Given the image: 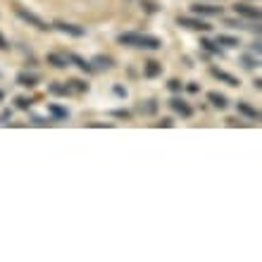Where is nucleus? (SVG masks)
<instances>
[{
  "label": "nucleus",
  "mask_w": 262,
  "mask_h": 262,
  "mask_svg": "<svg viewBox=\"0 0 262 262\" xmlns=\"http://www.w3.org/2000/svg\"><path fill=\"white\" fill-rule=\"evenodd\" d=\"M143 74H145V79H155V76L162 74V64H160L158 60H145Z\"/></svg>",
  "instance_id": "9b49d317"
},
{
  "label": "nucleus",
  "mask_w": 262,
  "mask_h": 262,
  "mask_svg": "<svg viewBox=\"0 0 262 262\" xmlns=\"http://www.w3.org/2000/svg\"><path fill=\"white\" fill-rule=\"evenodd\" d=\"M38 81H41V76L38 74H27V72L17 74V83H19V86H27V89H34Z\"/></svg>",
  "instance_id": "f8f14e48"
},
{
  "label": "nucleus",
  "mask_w": 262,
  "mask_h": 262,
  "mask_svg": "<svg viewBox=\"0 0 262 262\" xmlns=\"http://www.w3.org/2000/svg\"><path fill=\"white\" fill-rule=\"evenodd\" d=\"M210 74L214 76V79H220L222 83H227V86H241V81H238V76H234V74H229V72H224V69H220V67H212L210 69Z\"/></svg>",
  "instance_id": "39448f33"
},
{
  "label": "nucleus",
  "mask_w": 262,
  "mask_h": 262,
  "mask_svg": "<svg viewBox=\"0 0 262 262\" xmlns=\"http://www.w3.org/2000/svg\"><path fill=\"white\" fill-rule=\"evenodd\" d=\"M10 48V43H7V38L3 34H0V50H7Z\"/></svg>",
  "instance_id": "bb28decb"
},
{
  "label": "nucleus",
  "mask_w": 262,
  "mask_h": 262,
  "mask_svg": "<svg viewBox=\"0 0 262 262\" xmlns=\"http://www.w3.org/2000/svg\"><path fill=\"white\" fill-rule=\"evenodd\" d=\"M14 12H17V17L19 19H24L27 24H31V27H36V29H43V31H48L50 29V24L48 21H43L38 14H34L31 10H27V7H21V5H14Z\"/></svg>",
  "instance_id": "f03ea898"
},
{
  "label": "nucleus",
  "mask_w": 262,
  "mask_h": 262,
  "mask_svg": "<svg viewBox=\"0 0 262 262\" xmlns=\"http://www.w3.org/2000/svg\"><path fill=\"white\" fill-rule=\"evenodd\" d=\"M224 24H227V27H243V24H241V19H227V21H224Z\"/></svg>",
  "instance_id": "cd10ccee"
},
{
  "label": "nucleus",
  "mask_w": 262,
  "mask_h": 262,
  "mask_svg": "<svg viewBox=\"0 0 262 262\" xmlns=\"http://www.w3.org/2000/svg\"><path fill=\"white\" fill-rule=\"evenodd\" d=\"M224 10H222L220 5H203V3H198V5H193V14H205V17H214V14H222Z\"/></svg>",
  "instance_id": "9d476101"
},
{
  "label": "nucleus",
  "mask_w": 262,
  "mask_h": 262,
  "mask_svg": "<svg viewBox=\"0 0 262 262\" xmlns=\"http://www.w3.org/2000/svg\"><path fill=\"white\" fill-rule=\"evenodd\" d=\"M110 117H122V119H129L131 112L129 110H110Z\"/></svg>",
  "instance_id": "5701e85b"
},
{
  "label": "nucleus",
  "mask_w": 262,
  "mask_h": 262,
  "mask_svg": "<svg viewBox=\"0 0 262 262\" xmlns=\"http://www.w3.org/2000/svg\"><path fill=\"white\" fill-rule=\"evenodd\" d=\"M31 103H34L31 98H24V96L14 98V107H19V110H29V107H31Z\"/></svg>",
  "instance_id": "412c9836"
},
{
  "label": "nucleus",
  "mask_w": 262,
  "mask_h": 262,
  "mask_svg": "<svg viewBox=\"0 0 262 262\" xmlns=\"http://www.w3.org/2000/svg\"><path fill=\"white\" fill-rule=\"evenodd\" d=\"M207 100H210V105L217 107V110H227L229 107V98L224 96V93H217V91H210V93H207Z\"/></svg>",
  "instance_id": "6e6552de"
},
{
  "label": "nucleus",
  "mask_w": 262,
  "mask_h": 262,
  "mask_svg": "<svg viewBox=\"0 0 262 262\" xmlns=\"http://www.w3.org/2000/svg\"><path fill=\"white\" fill-rule=\"evenodd\" d=\"M236 107H238V112H241V115H246L248 119H260V112H257L253 105L246 103V100H241V103L236 105Z\"/></svg>",
  "instance_id": "4468645a"
},
{
  "label": "nucleus",
  "mask_w": 262,
  "mask_h": 262,
  "mask_svg": "<svg viewBox=\"0 0 262 262\" xmlns=\"http://www.w3.org/2000/svg\"><path fill=\"white\" fill-rule=\"evenodd\" d=\"M50 93H57V96H67V93H72V91H69V86H60V83H50Z\"/></svg>",
  "instance_id": "4be33fe9"
},
{
  "label": "nucleus",
  "mask_w": 262,
  "mask_h": 262,
  "mask_svg": "<svg viewBox=\"0 0 262 262\" xmlns=\"http://www.w3.org/2000/svg\"><path fill=\"white\" fill-rule=\"evenodd\" d=\"M188 91H191V93H198L200 86H198V83H188Z\"/></svg>",
  "instance_id": "c85d7f7f"
},
{
  "label": "nucleus",
  "mask_w": 262,
  "mask_h": 262,
  "mask_svg": "<svg viewBox=\"0 0 262 262\" xmlns=\"http://www.w3.org/2000/svg\"><path fill=\"white\" fill-rule=\"evenodd\" d=\"M48 62L57 69H67L69 67V60L62 55V53H48Z\"/></svg>",
  "instance_id": "ddd939ff"
},
{
  "label": "nucleus",
  "mask_w": 262,
  "mask_h": 262,
  "mask_svg": "<svg viewBox=\"0 0 262 262\" xmlns=\"http://www.w3.org/2000/svg\"><path fill=\"white\" fill-rule=\"evenodd\" d=\"M172 124H174L172 119H162V122H160V126H172Z\"/></svg>",
  "instance_id": "c756f323"
},
{
  "label": "nucleus",
  "mask_w": 262,
  "mask_h": 262,
  "mask_svg": "<svg viewBox=\"0 0 262 262\" xmlns=\"http://www.w3.org/2000/svg\"><path fill=\"white\" fill-rule=\"evenodd\" d=\"M112 91H115V93H117V96L126 98V89H124V86H115V89H112Z\"/></svg>",
  "instance_id": "a878e982"
},
{
  "label": "nucleus",
  "mask_w": 262,
  "mask_h": 262,
  "mask_svg": "<svg viewBox=\"0 0 262 262\" xmlns=\"http://www.w3.org/2000/svg\"><path fill=\"white\" fill-rule=\"evenodd\" d=\"M91 67H93V72H96V69H100V72H107V69L115 67V60H112L110 55H96V57H93V64H91Z\"/></svg>",
  "instance_id": "1a4fd4ad"
},
{
  "label": "nucleus",
  "mask_w": 262,
  "mask_h": 262,
  "mask_svg": "<svg viewBox=\"0 0 262 262\" xmlns=\"http://www.w3.org/2000/svg\"><path fill=\"white\" fill-rule=\"evenodd\" d=\"M167 86H169V91H181V81H179V79H172Z\"/></svg>",
  "instance_id": "b1692460"
},
{
  "label": "nucleus",
  "mask_w": 262,
  "mask_h": 262,
  "mask_svg": "<svg viewBox=\"0 0 262 262\" xmlns=\"http://www.w3.org/2000/svg\"><path fill=\"white\" fill-rule=\"evenodd\" d=\"M48 110H50V115H53L55 119H62V122H64V119H69V110H67V107H62V105L50 103Z\"/></svg>",
  "instance_id": "2eb2a0df"
},
{
  "label": "nucleus",
  "mask_w": 262,
  "mask_h": 262,
  "mask_svg": "<svg viewBox=\"0 0 262 262\" xmlns=\"http://www.w3.org/2000/svg\"><path fill=\"white\" fill-rule=\"evenodd\" d=\"M55 29L57 31H62V34H67V36H83L86 34V29L83 27H79V24H69V21H55Z\"/></svg>",
  "instance_id": "423d86ee"
},
{
  "label": "nucleus",
  "mask_w": 262,
  "mask_h": 262,
  "mask_svg": "<svg viewBox=\"0 0 262 262\" xmlns=\"http://www.w3.org/2000/svg\"><path fill=\"white\" fill-rule=\"evenodd\" d=\"M31 124L41 126V124H48V122H46V119H43V117H36V115H34V117H31Z\"/></svg>",
  "instance_id": "393cba45"
},
{
  "label": "nucleus",
  "mask_w": 262,
  "mask_h": 262,
  "mask_svg": "<svg viewBox=\"0 0 262 262\" xmlns=\"http://www.w3.org/2000/svg\"><path fill=\"white\" fill-rule=\"evenodd\" d=\"M234 10L241 17H248V19H255V21H260V10L257 7H253V5H246V3H236L234 5Z\"/></svg>",
  "instance_id": "0eeeda50"
},
{
  "label": "nucleus",
  "mask_w": 262,
  "mask_h": 262,
  "mask_svg": "<svg viewBox=\"0 0 262 262\" xmlns=\"http://www.w3.org/2000/svg\"><path fill=\"white\" fill-rule=\"evenodd\" d=\"M200 46L205 50H210V53H214V55H222V48L214 41H210V38H200Z\"/></svg>",
  "instance_id": "aec40b11"
},
{
  "label": "nucleus",
  "mask_w": 262,
  "mask_h": 262,
  "mask_svg": "<svg viewBox=\"0 0 262 262\" xmlns=\"http://www.w3.org/2000/svg\"><path fill=\"white\" fill-rule=\"evenodd\" d=\"M0 98H3V91H0Z\"/></svg>",
  "instance_id": "7c9ffc66"
},
{
  "label": "nucleus",
  "mask_w": 262,
  "mask_h": 262,
  "mask_svg": "<svg viewBox=\"0 0 262 262\" xmlns=\"http://www.w3.org/2000/svg\"><path fill=\"white\" fill-rule=\"evenodd\" d=\"M67 86H69V91H72V93H86V91H89V83H86V81H76V79H72Z\"/></svg>",
  "instance_id": "6ab92c4d"
},
{
  "label": "nucleus",
  "mask_w": 262,
  "mask_h": 262,
  "mask_svg": "<svg viewBox=\"0 0 262 262\" xmlns=\"http://www.w3.org/2000/svg\"><path fill=\"white\" fill-rule=\"evenodd\" d=\"M169 107H172V110L177 112L179 117H184V119H188L191 115H193V107H191L184 98H172V100H169Z\"/></svg>",
  "instance_id": "20e7f679"
},
{
  "label": "nucleus",
  "mask_w": 262,
  "mask_h": 262,
  "mask_svg": "<svg viewBox=\"0 0 262 262\" xmlns=\"http://www.w3.org/2000/svg\"><path fill=\"white\" fill-rule=\"evenodd\" d=\"M241 64H243V67H246V69H257V67H260V57H253V53H250V55H243L241 57Z\"/></svg>",
  "instance_id": "a211bd4d"
},
{
  "label": "nucleus",
  "mask_w": 262,
  "mask_h": 262,
  "mask_svg": "<svg viewBox=\"0 0 262 262\" xmlns=\"http://www.w3.org/2000/svg\"><path fill=\"white\" fill-rule=\"evenodd\" d=\"M217 43H220V48H238V38L236 36H217Z\"/></svg>",
  "instance_id": "dca6fc26"
},
{
  "label": "nucleus",
  "mask_w": 262,
  "mask_h": 262,
  "mask_svg": "<svg viewBox=\"0 0 262 262\" xmlns=\"http://www.w3.org/2000/svg\"><path fill=\"white\" fill-rule=\"evenodd\" d=\"M177 21H179L181 27L193 29V31H210L212 29V24H207L205 19H198V17H179Z\"/></svg>",
  "instance_id": "7ed1b4c3"
},
{
  "label": "nucleus",
  "mask_w": 262,
  "mask_h": 262,
  "mask_svg": "<svg viewBox=\"0 0 262 262\" xmlns=\"http://www.w3.org/2000/svg\"><path fill=\"white\" fill-rule=\"evenodd\" d=\"M117 41L122 46H131V48H141V50H160V46H162L160 38L148 34H119Z\"/></svg>",
  "instance_id": "f257e3e1"
},
{
  "label": "nucleus",
  "mask_w": 262,
  "mask_h": 262,
  "mask_svg": "<svg viewBox=\"0 0 262 262\" xmlns=\"http://www.w3.org/2000/svg\"><path fill=\"white\" fill-rule=\"evenodd\" d=\"M69 60H72V62H74L79 69H83L86 74H91V72H93V67H91V62H86V60H83L81 55H69Z\"/></svg>",
  "instance_id": "f3484780"
}]
</instances>
